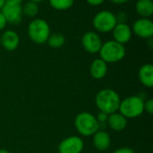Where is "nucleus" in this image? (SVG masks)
<instances>
[{
  "label": "nucleus",
  "mask_w": 153,
  "mask_h": 153,
  "mask_svg": "<svg viewBox=\"0 0 153 153\" xmlns=\"http://www.w3.org/2000/svg\"><path fill=\"white\" fill-rule=\"evenodd\" d=\"M121 98L117 91L111 88H104L95 96V105L100 112L110 115L118 111Z\"/></svg>",
  "instance_id": "f257e3e1"
},
{
  "label": "nucleus",
  "mask_w": 153,
  "mask_h": 153,
  "mask_svg": "<svg viewBox=\"0 0 153 153\" xmlns=\"http://www.w3.org/2000/svg\"><path fill=\"white\" fill-rule=\"evenodd\" d=\"M74 127L82 136H92L100 130L96 116L89 112H82L75 116Z\"/></svg>",
  "instance_id": "f03ea898"
},
{
  "label": "nucleus",
  "mask_w": 153,
  "mask_h": 153,
  "mask_svg": "<svg viewBox=\"0 0 153 153\" xmlns=\"http://www.w3.org/2000/svg\"><path fill=\"white\" fill-rule=\"evenodd\" d=\"M144 100L139 96H128L121 100L118 111L126 119H134L144 112Z\"/></svg>",
  "instance_id": "7ed1b4c3"
},
{
  "label": "nucleus",
  "mask_w": 153,
  "mask_h": 153,
  "mask_svg": "<svg viewBox=\"0 0 153 153\" xmlns=\"http://www.w3.org/2000/svg\"><path fill=\"white\" fill-rule=\"evenodd\" d=\"M125 45L120 44L114 40L103 42L99 53L100 58L106 63H116L121 61L126 56Z\"/></svg>",
  "instance_id": "20e7f679"
},
{
  "label": "nucleus",
  "mask_w": 153,
  "mask_h": 153,
  "mask_svg": "<svg viewBox=\"0 0 153 153\" xmlns=\"http://www.w3.org/2000/svg\"><path fill=\"white\" fill-rule=\"evenodd\" d=\"M28 36L36 44L46 43L50 35V27L48 22L42 18L32 20L27 29Z\"/></svg>",
  "instance_id": "39448f33"
},
{
  "label": "nucleus",
  "mask_w": 153,
  "mask_h": 153,
  "mask_svg": "<svg viewBox=\"0 0 153 153\" xmlns=\"http://www.w3.org/2000/svg\"><path fill=\"white\" fill-rule=\"evenodd\" d=\"M117 23V19L115 14L108 10H102L97 13L92 19L94 29L102 33H108L113 31Z\"/></svg>",
  "instance_id": "423d86ee"
},
{
  "label": "nucleus",
  "mask_w": 153,
  "mask_h": 153,
  "mask_svg": "<svg viewBox=\"0 0 153 153\" xmlns=\"http://www.w3.org/2000/svg\"><path fill=\"white\" fill-rule=\"evenodd\" d=\"M84 148V142L79 136H69L65 138L57 147L58 153H82Z\"/></svg>",
  "instance_id": "0eeeda50"
},
{
  "label": "nucleus",
  "mask_w": 153,
  "mask_h": 153,
  "mask_svg": "<svg viewBox=\"0 0 153 153\" xmlns=\"http://www.w3.org/2000/svg\"><path fill=\"white\" fill-rule=\"evenodd\" d=\"M0 11L4 16L7 23L19 24L21 23L22 17V7L21 5L5 2Z\"/></svg>",
  "instance_id": "6e6552de"
},
{
  "label": "nucleus",
  "mask_w": 153,
  "mask_h": 153,
  "mask_svg": "<svg viewBox=\"0 0 153 153\" xmlns=\"http://www.w3.org/2000/svg\"><path fill=\"white\" fill-rule=\"evenodd\" d=\"M102 44L103 42L100 36L95 32H87L82 37V45L89 53H98Z\"/></svg>",
  "instance_id": "1a4fd4ad"
},
{
  "label": "nucleus",
  "mask_w": 153,
  "mask_h": 153,
  "mask_svg": "<svg viewBox=\"0 0 153 153\" xmlns=\"http://www.w3.org/2000/svg\"><path fill=\"white\" fill-rule=\"evenodd\" d=\"M131 29L136 36L142 39H152L153 35V23L149 18L136 20Z\"/></svg>",
  "instance_id": "9d476101"
},
{
  "label": "nucleus",
  "mask_w": 153,
  "mask_h": 153,
  "mask_svg": "<svg viewBox=\"0 0 153 153\" xmlns=\"http://www.w3.org/2000/svg\"><path fill=\"white\" fill-rule=\"evenodd\" d=\"M112 32L114 41L123 45H125L131 40L133 34L131 27L126 23H117Z\"/></svg>",
  "instance_id": "9b49d317"
},
{
  "label": "nucleus",
  "mask_w": 153,
  "mask_h": 153,
  "mask_svg": "<svg viewBox=\"0 0 153 153\" xmlns=\"http://www.w3.org/2000/svg\"><path fill=\"white\" fill-rule=\"evenodd\" d=\"M1 36V45L8 51L15 50L20 44V37L13 30H7Z\"/></svg>",
  "instance_id": "f8f14e48"
},
{
  "label": "nucleus",
  "mask_w": 153,
  "mask_h": 153,
  "mask_svg": "<svg viewBox=\"0 0 153 153\" xmlns=\"http://www.w3.org/2000/svg\"><path fill=\"white\" fill-rule=\"evenodd\" d=\"M92 138V142L94 147L100 151H105L110 147L111 143V138L108 133L105 131L99 130L97 133H95Z\"/></svg>",
  "instance_id": "ddd939ff"
},
{
  "label": "nucleus",
  "mask_w": 153,
  "mask_h": 153,
  "mask_svg": "<svg viewBox=\"0 0 153 153\" xmlns=\"http://www.w3.org/2000/svg\"><path fill=\"white\" fill-rule=\"evenodd\" d=\"M107 124L113 131L122 132L127 126V119L123 116L119 112H116L108 115Z\"/></svg>",
  "instance_id": "4468645a"
},
{
  "label": "nucleus",
  "mask_w": 153,
  "mask_h": 153,
  "mask_svg": "<svg viewBox=\"0 0 153 153\" xmlns=\"http://www.w3.org/2000/svg\"><path fill=\"white\" fill-rule=\"evenodd\" d=\"M90 73L95 79H101L105 78L108 73V63H106L100 58L95 59L91 64Z\"/></svg>",
  "instance_id": "2eb2a0df"
},
{
  "label": "nucleus",
  "mask_w": 153,
  "mask_h": 153,
  "mask_svg": "<svg viewBox=\"0 0 153 153\" xmlns=\"http://www.w3.org/2000/svg\"><path fill=\"white\" fill-rule=\"evenodd\" d=\"M138 78L140 82L146 87H153V66L151 63L143 65L138 71Z\"/></svg>",
  "instance_id": "dca6fc26"
},
{
  "label": "nucleus",
  "mask_w": 153,
  "mask_h": 153,
  "mask_svg": "<svg viewBox=\"0 0 153 153\" xmlns=\"http://www.w3.org/2000/svg\"><path fill=\"white\" fill-rule=\"evenodd\" d=\"M135 11L141 18H149L153 14L152 0H138L135 5Z\"/></svg>",
  "instance_id": "f3484780"
},
{
  "label": "nucleus",
  "mask_w": 153,
  "mask_h": 153,
  "mask_svg": "<svg viewBox=\"0 0 153 153\" xmlns=\"http://www.w3.org/2000/svg\"><path fill=\"white\" fill-rule=\"evenodd\" d=\"M47 42L49 47H51L53 49H59L64 46V44L65 42V37L62 33L56 32V33L49 35Z\"/></svg>",
  "instance_id": "a211bd4d"
},
{
  "label": "nucleus",
  "mask_w": 153,
  "mask_h": 153,
  "mask_svg": "<svg viewBox=\"0 0 153 153\" xmlns=\"http://www.w3.org/2000/svg\"><path fill=\"white\" fill-rule=\"evenodd\" d=\"M48 2L52 8L58 11L68 10L74 4V0H48Z\"/></svg>",
  "instance_id": "6ab92c4d"
},
{
  "label": "nucleus",
  "mask_w": 153,
  "mask_h": 153,
  "mask_svg": "<svg viewBox=\"0 0 153 153\" xmlns=\"http://www.w3.org/2000/svg\"><path fill=\"white\" fill-rule=\"evenodd\" d=\"M39 12V4L28 1L22 7V14H25L28 17H34Z\"/></svg>",
  "instance_id": "aec40b11"
},
{
  "label": "nucleus",
  "mask_w": 153,
  "mask_h": 153,
  "mask_svg": "<svg viewBox=\"0 0 153 153\" xmlns=\"http://www.w3.org/2000/svg\"><path fill=\"white\" fill-rule=\"evenodd\" d=\"M144 111H146L149 115L153 114V99L149 98L146 101H144V106H143Z\"/></svg>",
  "instance_id": "412c9836"
},
{
  "label": "nucleus",
  "mask_w": 153,
  "mask_h": 153,
  "mask_svg": "<svg viewBox=\"0 0 153 153\" xmlns=\"http://www.w3.org/2000/svg\"><path fill=\"white\" fill-rule=\"evenodd\" d=\"M108 117V115H107L105 113H102V112H100L99 115H98V116L96 117V119H97L98 123L100 124L102 123H107Z\"/></svg>",
  "instance_id": "4be33fe9"
},
{
  "label": "nucleus",
  "mask_w": 153,
  "mask_h": 153,
  "mask_svg": "<svg viewBox=\"0 0 153 153\" xmlns=\"http://www.w3.org/2000/svg\"><path fill=\"white\" fill-rule=\"evenodd\" d=\"M112 153H135L134 151L129 147H122V148H119L116 151H114Z\"/></svg>",
  "instance_id": "5701e85b"
},
{
  "label": "nucleus",
  "mask_w": 153,
  "mask_h": 153,
  "mask_svg": "<svg viewBox=\"0 0 153 153\" xmlns=\"http://www.w3.org/2000/svg\"><path fill=\"white\" fill-rule=\"evenodd\" d=\"M6 24H7V22H6L4 16L3 15L2 12L0 11V31L4 30V29L5 28Z\"/></svg>",
  "instance_id": "b1692460"
},
{
  "label": "nucleus",
  "mask_w": 153,
  "mask_h": 153,
  "mask_svg": "<svg viewBox=\"0 0 153 153\" xmlns=\"http://www.w3.org/2000/svg\"><path fill=\"white\" fill-rule=\"evenodd\" d=\"M86 2L92 6H97V5H100L101 4H103L105 0H86Z\"/></svg>",
  "instance_id": "393cba45"
},
{
  "label": "nucleus",
  "mask_w": 153,
  "mask_h": 153,
  "mask_svg": "<svg viewBox=\"0 0 153 153\" xmlns=\"http://www.w3.org/2000/svg\"><path fill=\"white\" fill-rule=\"evenodd\" d=\"M127 1L128 0H110V2H112L115 5H122V4H125Z\"/></svg>",
  "instance_id": "a878e982"
},
{
  "label": "nucleus",
  "mask_w": 153,
  "mask_h": 153,
  "mask_svg": "<svg viewBox=\"0 0 153 153\" xmlns=\"http://www.w3.org/2000/svg\"><path fill=\"white\" fill-rule=\"evenodd\" d=\"M5 2H10V3H13V4H18L21 5L22 0H5Z\"/></svg>",
  "instance_id": "bb28decb"
},
{
  "label": "nucleus",
  "mask_w": 153,
  "mask_h": 153,
  "mask_svg": "<svg viewBox=\"0 0 153 153\" xmlns=\"http://www.w3.org/2000/svg\"><path fill=\"white\" fill-rule=\"evenodd\" d=\"M4 3H5V0H0V10H1L2 7L4 6Z\"/></svg>",
  "instance_id": "cd10ccee"
},
{
  "label": "nucleus",
  "mask_w": 153,
  "mask_h": 153,
  "mask_svg": "<svg viewBox=\"0 0 153 153\" xmlns=\"http://www.w3.org/2000/svg\"><path fill=\"white\" fill-rule=\"evenodd\" d=\"M0 153H10V151L4 149H0Z\"/></svg>",
  "instance_id": "c85d7f7f"
},
{
  "label": "nucleus",
  "mask_w": 153,
  "mask_h": 153,
  "mask_svg": "<svg viewBox=\"0 0 153 153\" xmlns=\"http://www.w3.org/2000/svg\"><path fill=\"white\" fill-rule=\"evenodd\" d=\"M29 1H32V2H35V3L39 4V3H40V2H43V1H45V0H29Z\"/></svg>",
  "instance_id": "c756f323"
},
{
  "label": "nucleus",
  "mask_w": 153,
  "mask_h": 153,
  "mask_svg": "<svg viewBox=\"0 0 153 153\" xmlns=\"http://www.w3.org/2000/svg\"><path fill=\"white\" fill-rule=\"evenodd\" d=\"M0 45H1V36H0Z\"/></svg>",
  "instance_id": "7c9ffc66"
}]
</instances>
